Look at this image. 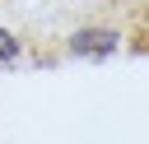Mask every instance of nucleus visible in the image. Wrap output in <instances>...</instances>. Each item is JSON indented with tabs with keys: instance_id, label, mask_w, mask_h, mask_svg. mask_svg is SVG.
Segmentation results:
<instances>
[{
	"instance_id": "2",
	"label": "nucleus",
	"mask_w": 149,
	"mask_h": 144,
	"mask_svg": "<svg viewBox=\"0 0 149 144\" xmlns=\"http://www.w3.org/2000/svg\"><path fill=\"white\" fill-rule=\"evenodd\" d=\"M14 51H19V42H14V33H5V28H0V60H9Z\"/></svg>"
},
{
	"instance_id": "1",
	"label": "nucleus",
	"mask_w": 149,
	"mask_h": 144,
	"mask_svg": "<svg viewBox=\"0 0 149 144\" xmlns=\"http://www.w3.org/2000/svg\"><path fill=\"white\" fill-rule=\"evenodd\" d=\"M121 46V37L112 33V28H84V33H74V42H70V51L74 56H88V60H102V56H112Z\"/></svg>"
}]
</instances>
